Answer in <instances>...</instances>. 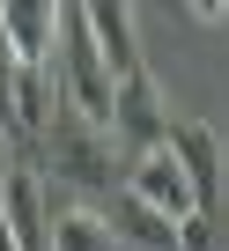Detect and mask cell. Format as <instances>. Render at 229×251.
Listing matches in <instances>:
<instances>
[{
    "label": "cell",
    "mask_w": 229,
    "mask_h": 251,
    "mask_svg": "<svg viewBox=\"0 0 229 251\" xmlns=\"http://www.w3.org/2000/svg\"><path fill=\"white\" fill-rule=\"evenodd\" d=\"M59 8H67V0H0V45H8L23 67H52Z\"/></svg>",
    "instance_id": "8992f818"
},
{
    "label": "cell",
    "mask_w": 229,
    "mask_h": 251,
    "mask_svg": "<svg viewBox=\"0 0 229 251\" xmlns=\"http://www.w3.org/2000/svg\"><path fill=\"white\" fill-rule=\"evenodd\" d=\"M185 15H192V23H207V30H214V23H222V15H229V0H185Z\"/></svg>",
    "instance_id": "30bf717a"
},
{
    "label": "cell",
    "mask_w": 229,
    "mask_h": 251,
    "mask_svg": "<svg viewBox=\"0 0 229 251\" xmlns=\"http://www.w3.org/2000/svg\"><path fill=\"white\" fill-rule=\"evenodd\" d=\"M126 200H141V207H148V214H163L170 229L200 214V200H192V177L178 170V155H170L163 141L133 155V170H126Z\"/></svg>",
    "instance_id": "7a4b0ae2"
},
{
    "label": "cell",
    "mask_w": 229,
    "mask_h": 251,
    "mask_svg": "<svg viewBox=\"0 0 229 251\" xmlns=\"http://www.w3.org/2000/svg\"><path fill=\"white\" fill-rule=\"evenodd\" d=\"M45 222H52L45 177L23 170V163H8V170H0V229L15 236V251H45Z\"/></svg>",
    "instance_id": "52a82bcc"
},
{
    "label": "cell",
    "mask_w": 229,
    "mask_h": 251,
    "mask_svg": "<svg viewBox=\"0 0 229 251\" xmlns=\"http://www.w3.org/2000/svg\"><path fill=\"white\" fill-rule=\"evenodd\" d=\"M45 133H52V148H59V170H67L81 192H111V185H119L111 148H103V126H89V118H59V103H52Z\"/></svg>",
    "instance_id": "277c9868"
},
{
    "label": "cell",
    "mask_w": 229,
    "mask_h": 251,
    "mask_svg": "<svg viewBox=\"0 0 229 251\" xmlns=\"http://www.w3.org/2000/svg\"><path fill=\"white\" fill-rule=\"evenodd\" d=\"M52 118V67H23L0 45V126L8 133H45Z\"/></svg>",
    "instance_id": "5b68a950"
},
{
    "label": "cell",
    "mask_w": 229,
    "mask_h": 251,
    "mask_svg": "<svg viewBox=\"0 0 229 251\" xmlns=\"http://www.w3.org/2000/svg\"><path fill=\"white\" fill-rule=\"evenodd\" d=\"M74 8H81V23H89V37H96V52H103V67H111V74L141 67V30H133V0H74Z\"/></svg>",
    "instance_id": "ba28073f"
},
{
    "label": "cell",
    "mask_w": 229,
    "mask_h": 251,
    "mask_svg": "<svg viewBox=\"0 0 229 251\" xmlns=\"http://www.w3.org/2000/svg\"><path fill=\"white\" fill-rule=\"evenodd\" d=\"M0 251H15V236H8V229H0Z\"/></svg>",
    "instance_id": "7c38bea8"
},
{
    "label": "cell",
    "mask_w": 229,
    "mask_h": 251,
    "mask_svg": "<svg viewBox=\"0 0 229 251\" xmlns=\"http://www.w3.org/2000/svg\"><path fill=\"white\" fill-rule=\"evenodd\" d=\"M45 251H119V222H103L96 207H67L45 222Z\"/></svg>",
    "instance_id": "9c48e42d"
},
{
    "label": "cell",
    "mask_w": 229,
    "mask_h": 251,
    "mask_svg": "<svg viewBox=\"0 0 229 251\" xmlns=\"http://www.w3.org/2000/svg\"><path fill=\"white\" fill-rule=\"evenodd\" d=\"M8 163H15V133L0 126V170H8Z\"/></svg>",
    "instance_id": "8fae6325"
},
{
    "label": "cell",
    "mask_w": 229,
    "mask_h": 251,
    "mask_svg": "<svg viewBox=\"0 0 229 251\" xmlns=\"http://www.w3.org/2000/svg\"><path fill=\"white\" fill-rule=\"evenodd\" d=\"M163 148H170L178 170L192 177L200 214H222V133H214L207 118H170V126H163Z\"/></svg>",
    "instance_id": "3957f363"
},
{
    "label": "cell",
    "mask_w": 229,
    "mask_h": 251,
    "mask_svg": "<svg viewBox=\"0 0 229 251\" xmlns=\"http://www.w3.org/2000/svg\"><path fill=\"white\" fill-rule=\"evenodd\" d=\"M163 126H170V103H163V89H155V74H148V67L111 74L103 133H119V148H126V155H141V148H155V141H163Z\"/></svg>",
    "instance_id": "6da1fadb"
}]
</instances>
